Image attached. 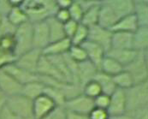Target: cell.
<instances>
[{"mask_svg": "<svg viewBox=\"0 0 148 119\" xmlns=\"http://www.w3.org/2000/svg\"><path fill=\"white\" fill-rule=\"evenodd\" d=\"M21 8L25 11L28 21L32 24L46 21L54 17L58 9L56 1L30 0L22 1Z\"/></svg>", "mask_w": 148, "mask_h": 119, "instance_id": "obj_1", "label": "cell"}, {"mask_svg": "<svg viewBox=\"0 0 148 119\" xmlns=\"http://www.w3.org/2000/svg\"><path fill=\"white\" fill-rule=\"evenodd\" d=\"M125 91L126 112L133 113L148 107V81L134 84Z\"/></svg>", "mask_w": 148, "mask_h": 119, "instance_id": "obj_2", "label": "cell"}, {"mask_svg": "<svg viewBox=\"0 0 148 119\" xmlns=\"http://www.w3.org/2000/svg\"><path fill=\"white\" fill-rule=\"evenodd\" d=\"M16 47L14 54L17 58L34 48L33 45V25L29 21L16 28L14 34Z\"/></svg>", "mask_w": 148, "mask_h": 119, "instance_id": "obj_3", "label": "cell"}, {"mask_svg": "<svg viewBox=\"0 0 148 119\" xmlns=\"http://www.w3.org/2000/svg\"><path fill=\"white\" fill-rule=\"evenodd\" d=\"M33 100L26 98L22 94L7 97V108L17 118L22 119H34Z\"/></svg>", "mask_w": 148, "mask_h": 119, "instance_id": "obj_4", "label": "cell"}, {"mask_svg": "<svg viewBox=\"0 0 148 119\" xmlns=\"http://www.w3.org/2000/svg\"><path fill=\"white\" fill-rule=\"evenodd\" d=\"M134 80V84L148 81V54L147 51L140 52L130 64L124 68Z\"/></svg>", "mask_w": 148, "mask_h": 119, "instance_id": "obj_5", "label": "cell"}, {"mask_svg": "<svg viewBox=\"0 0 148 119\" xmlns=\"http://www.w3.org/2000/svg\"><path fill=\"white\" fill-rule=\"evenodd\" d=\"M63 106L67 111L87 116L94 108V104L93 99L86 97L83 94H81L75 97L67 99Z\"/></svg>", "mask_w": 148, "mask_h": 119, "instance_id": "obj_6", "label": "cell"}, {"mask_svg": "<svg viewBox=\"0 0 148 119\" xmlns=\"http://www.w3.org/2000/svg\"><path fill=\"white\" fill-rule=\"evenodd\" d=\"M41 57L42 51L33 48L30 51L18 56L15 61V64L27 72L37 74L38 64Z\"/></svg>", "mask_w": 148, "mask_h": 119, "instance_id": "obj_7", "label": "cell"}, {"mask_svg": "<svg viewBox=\"0 0 148 119\" xmlns=\"http://www.w3.org/2000/svg\"><path fill=\"white\" fill-rule=\"evenodd\" d=\"M112 32L110 29L105 28L99 25H94L88 28L87 40L98 44L107 52L110 49Z\"/></svg>", "mask_w": 148, "mask_h": 119, "instance_id": "obj_8", "label": "cell"}, {"mask_svg": "<svg viewBox=\"0 0 148 119\" xmlns=\"http://www.w3.org/2000/svg\"><path fill=\"white\" fill-rule=\"evenodd\" d=\"M32 104L34 119L44 118L58 106L52 99L45 94L34 99Z\"/></svg>", "mask_w": 148, "mask_h": 119, "instance_id": "obj_9", "label": "cell"}, {"mask_svg": "<svg viewBox=\"0 0 148 119\" xmlns=\"http://www.w3.org/2000/svg\"><path fill=\"white\" fill-rule=\"evenodd\" d=\"M33 25V45L34 48L41 50L50 44V34L46 21L34 23Z\"/></svg>", "mask_w": 148, "mask_h": 119, "instance_id": "obj_10", "label": "cell"}, {"mask_svg": "<svg viewBox=\"0 0 148 119\" xmlns=\"http://www.w3.org/2000/svg\"><path fill=\"white\" fill-rule=\"evenodd\" d=\"M110 117L119 116L126 113V97L125 91L116 88L110 96V105L107 109Z\"/></svg>", "mask_w": 148, "mask_h": 119, "instance_id": "obj_11", "label": "cell"}, {"mask_svg": "<svg viewBox=\"0 0 148 119\" xmlns=\"http://www.w3.org/2000/svg\"><path fill=\"white\" fill-rule=\"evenodd\" d=\"M22 85L4 70L0 69V92L6 97L20 94Z\"/></svg>", "mask_w": 148, "mask_h": 119, "instance_id": "obj_12", "label": "cell"}, {"mask_svg": "<svg viewBox=\"0 0 148 119\" xmlns=\"http://www.w3.org/2000/svg\"><path fill=\"white\" fill-rule=\"evenodd\" d=\"M6 73H8L10 76H11L16 80H17L21 85H25L27 83L39 80V76L34 73L27 72L21 68L18 67L15 63H10L6 66H4L3 69Z\"/></svg>", "mask_w": 148, "mask_h": 119, "instance_id": "obj_13", "label": "cell"}, {"mask_svg": "<svg viewBox=\"0 0 148 119\" xmlns=\"http://www.w3.org/2000/svg\"><path fill=\"white\" fill-rule=\"evenodd\" d=\"M99 71V69L92 63L89 60H86L77 63L75 78L76 82L83 86L86 82L93 80L95 75Z\"/></svg>", "mask_w": 148, "mask_h": 119, "instance_id": "obj_14", "label": "cell"}, {"mask_svg": "<svg viewBox=\"0 0 148 119\" xmlns=\"http://www.w3.org/2000/svg\"><path fill=\"white\" fill-rule=\"evenodd\" d=\"M81 45L82 46V48L86 52L87 60H89L92 63H93L99 69L102 60L106 57V52L103 49V47L88 40H86Z\"/></svg>", "mask_w": 148, "mask_h": 119, "instance_id": "obj_15", "label": "cell"}, {"mask_svg": "<svg viewBox=\"0 0 148 119\" xmlns=\"http://www.w3.org/2000/svg\"><path fill=\"white\" fill-rule=\"evenodd\" d=\"M37 75L40 76L49 77L51 79L67 82L63 77V76L60 74V72L58 70V69L51 63V62L43 55L38 64Z\"/></svg>", "mask_w": 148, "mask_h": 119, "instance_id": "obj_16", "label": "cell"}, {"mask_svg": "<svg viewBox=\"0 0 148 119\" xmlns=\"http://www.w3.org/2000/svg\"><path fill=\"white\" fill-rule=\"evenodd\" d=\"M138 53L139 52L134 49H110L106 55L115 59L125 68L135 59Z\"/></svg>", "mask_w": 148, "mask_h": 119, "instance_id": "obj_17", "label": "cell"}, {"mask_svg": "<svg viewBox=\"0 0 148 119\" xmlns=\"http://www.w3.org/2000/svg\"><path fill=\"white\" fill-rule=\"evenodd\" d=\"M118 20L134 14V0H106Z\"/></svg>", "mask_w": 148, "mask_h": 119, "instance_id": "obj_18", "label": "cell"}, {"mask_svg": "<svg viewBox=\"0 0 148 119\" xmlns=\"http://www.w3.org/2000/svg\"><path fill=\"white\" fill-rule=\"evenodd\" d=\"M71 45H72L71 41L68 38L51 42L46 47H45L42 50V55L45 57L62 56L69 52Z\"/></svg>", "mask_w": 148, "mask_h": 119, "instance_id": "obj_19", "label": "cell"}, {"mask_svg": "<svg viewBox=\"0 0 148 119\" xmlns=\"http://www.w3.org/2000/svg\"><path fill=\"white\" fill-rule=\"evenodd\" d=\"M117 21H118L117 17H116L111 8L108 5L106 0L101 1L100 6H99L98 25L110 30L111 28L116 23Z\"/></svg>", "mask_w": 148, "mask_h": 119, "instance_id": "obj_20", "label": "cell"}, {"mask_svg": "<svg viewBox=\"0 0 148 119\" xmlns=\"http://www.w3.org/2000/svg\"><path fill=\"white\" fill-rule=\"evenodd\" d=\"M110 49H133V34L118 31L112 32Z\"/></svg>", "mask_w": 148, "mask_h": 119, "instance_id": "obj_21", "label": "cell"}, {"mask_svg": "<svg viewBox=\"0 0 148 119\" xmlns=\"http://www.w3.org/2000/svg\"><path fill=\"white\" fill-rule=\"evenodd\" d=\"M138 28H139V24L134 14H131L117 21L110 30L112 32L118 31V32H126V33L134 34Z\"/></svg>", "mask_w": 148, "mask_h": 119, "instance_id": "obj_22", "label": "cell"}, {"mask_svg": "<svg viewBox=\"0 0 148 119\" xmlns=\"http://www.w3.org/2000/svg\"><path fill=\"white\" fill-rule=\"evenodd\" d=\"M133 49L145 52L148 49V27H139L133 34Z\"/></svg>", "mask_w": 148, "mask_h": 119, "instance_id": "obj_23", "label": "cell"}, {"mask_svg": "<svg viewBox=\"0 0 148 119\" xmlns=\"http://www.w3.org/2000/svg\"><path fill=\"white\" fill-rule=\"evenodd\" d=\"M45 87V85L43 82H41L40 80L32 81V82L27 83L25 85H22L21 94H22L23 96H25L27 99L34 100L37 97H39L40 95L44 94Z\"/></svg>", "mask_w": 148, "mask_h": 119, "instance_id": "obj_24", "label": "cell"}, {"mask_svg": "<svg viewBox=\"0 0 148 119\" xmlns=\"http://www.w3.org/2000/svg\"><path fill=\"white\" fill-rule=\"evenodd\" d=\"M134 15L135 16L139 27H148V1H134Z\"/></svg>", "mask_w": 148, "mask_h": 119, "instance_id": "obj_25", "label": "cell"}, {"mask_svg": "<svg viewBox=\"0 0 148 119\" xmlns=\"http://www.w3.org/2000/svg\"><path fill=\"white\" fill-rule=\"evenodd\" d=\"M47 25L49 28V34H50V43L61 40L66 38L64 31V25L63 23L59 22L54 17H49L47 20Z\"/></svg>", "mask_w": 148, "mask_h": 119, "instance_id": "obj_26", "label": "cell"}, {"mask_svg": "<svg viewBox=\"0 0 148 119\" xmlns=\"http://www.w3.org/2000/svg\"><path fill=\"white\" fill-rule=\"evenodd\" d=\"M93 80H96L99 84L101 90H102V94H106V95L110 96L117 88L112 80V76H108L99 70L95 75Z\"/></svg>", "mask_w": 148, "mask_h": 119, "instance_id": "obj_27", "label": "cell"}, {"mask_svg": "<svg viewBox=\"0 0 148 119\" xmlns=\"http://www.w3.org/2000/svg\"><path fill=\"white\" fill-rule=\"evenodd\" d=\"M124 69V68L115 59L111 58L110 57L106 56L104 58V59L102 60L99 70L105 73L108 76H114L116 74L122 72Z\"/></svg>", "mask_w": 148, "mask_h": 119, "instance_id": "obj_28", "label": "cell"}, {"mask_svg": "<svg viewBox=\"0 0 148 119\" xmlns=\"http://www.w3.org/2000/svg\"><path fill=\"white\" fill-rule=\"evenodd\" d=\"M5 18L16 28L28 21L25 11L21 7H12V9L10 10V11Z\"/></svg>", "mask_w": 148, "mask_h": 119, "instance_id": "obj_29", "label": "cell"}, {"mask_svg": "<svg viewBox=\"0 0 148 119\" xmlns=\"http://www.w3.org/2000/svg\"><path fill=\"white\" fill-rule=\"evenodd\" d=\"M100 3H101V1H100ZM100 3L99 4H96V5L92 6V8H90V9H88L86 11H84L82 19L80 23L83 24L84 26L87 27V28L97 25L98 21H99Z\"/></svg>", "mask_w": 148, "mask_h": 119, "instance_id": "obj_30", "label": "cell"}, {"mask_svg": "<svg viewBox=\"0 0 148 119\" xmlns=\"http://www.w3.org/2000/svg\"><path fill=\"white\" fill-rule=\"evenodd\" d=\"M112 80L117 88H121L123 90H126L134 85V80L131 75L125 69L112 76Z\"/></svg>", "mask_w": 148, "mask_h": 119, "instance_id": "obj_31", "label": "cell"}, {"mask_svg": "<svg viewBox=\"0 0 148 119\" xmlns=\"http://www.w3.org/2000/svg\"><path fill=\"white\" fill-rule=\"evenodd\" d=\"M44 94H46L47 96H49L56 103V105L58 106H63L64 102L66 101V98L64 96V93L60 89H58L55 87L45 86Z\"/></svg>", "mask_w": 148, "mask_h": 119, "instance_id": "obj_32", "label": "cell"}, {"mask_svg": "<svg viewBox=\"0 0 148 119\" xmlns=\"http://www.w3.org/2000/svg\"><path fill=\"white\" fill-rule=\"evenodd\" d=\"M82 94L86 97L93 99L102 94V90L99 84L96 80H92L82 86Z\"/></svg>", "mask_w": 148, "mask_h": 119, "instance_id": "obj_33", "label": "cell"}, {"mask_svg": "<svg viewBox=\"0 0 148 119\" xmlns=\"http://www.w3.org/2000/svg\"><path fill=\"white\" fill-rule=\"evenodd\" d=\"M87 37H88V28L82 23H79L74 35L69 40L73 45H81L86 40H87Z\"/></svg>", "mask_w": 148, "mask_h": 119, "instance_id": "obj_34", "label": "cell"}, {"mask_svg": "<svg viewBox=\"0 0 148 119\" xmlns=\"http://www.w3.org/2000/svg\"><path fill=\"white\" fill-rule=\"evenodd\" d=\"M67 53L72 59L77 63L87 60L86 52L82 45H72Z\"/></svg>", "mask_w": 148, "mask_h": 119, "instance_id": "obj_35", "label": "cell"}, {"mask_svg": "<svg viewBox=\"0 0 148 119\" xmlns=\"http://www.w3.org/2000/svg\"><path fill=\"white\" fill-rule=\"evenodd\" d=\"M15 47H16V42L14 39V35L0 36V51L5 52H10L14 54Z\"/></svg>", "mask_w": 148, "mask_h": 119, "instance_id": "obj_36", "label": "cell"}, {"mask_svg": "<svg viewBox=\"0 0 148 119\" xmlns=\"http://www.w3.org/2000/svg\"><path fill=\"white\" fill-rule=\"evenodd\" d=\"M68 10L69 12L71 20L75 21L78 23L81 22L82 17H83V14H84V10L82 8V6L80 5L78 0L72 1V3L69 6V8L68 9Z\"/></svg>", "mask_w": 148, "mask_h": 119, "instance_id": "obj_37", "label": "cell"}, {"mask_svg": "<svg viewBox=\"0 0 148 119\" xmlns=\"http://www.w3.org/2000/svg\"><path fill=\"white\" fill-rule=\"evenodd\" d=\"M16 27L13 26L5 17L0 24V36L2 35H14Z\"/></svg>", "mask_w": 148, "mask_h": 119, "instance_id": "obj_38", "label": "cell"}, {"mask_svg": "<svg viewBox=\"0 0 148 119\" xmlns=\"http://www.w3.org/2000/svg\"><path fill=\"white\" fill-rule=\"evenodd\" d=\"M88 119H110L107 110L94 107L87 115Z\"/></svg>", "mask_w": 148, "mask_h": 119, "instance_id": "obj_39", "label": "cell"}, {"mask_svg": "<svg viewBox=\"0 0 148 119\" xmlns=\"http://www.w3.org/2000/svg\"><path fill=\"white\" fill-rule=\"evenodd\" d=\"M93 104H94V107L107 110L110 105V96L101 94L99 96H97L95 99H93Z\"/></svg>", "mask_w": 148, "mask_h": 119, "instance_id": "obj_40", "label": "cell"}, {"mask_svg": "<svg viewBox=\"0 0 148 119\" xmlns=\"http://www.w3.org/2000/svg\"><path fill=\"white\" fill-rule=\"evenodd\" d=\"M63 25H64V31L66 38L70 39L74 35V34H75V32L78 25H79V23L70 19V20L68 21L67 22H65Z\"/></svg>", "mask_w": 148, "mask_h": 119, "instance_id": "obj_41", "label": "cell"}, {"mask_svg": "<svg viewBox=\"0 0 148 119\" xmlns=\"http://www.w3.org/2000/svg\"><path fill=\"white\" fill-rule=\"evenodd\" d=\"M16 59V57L15 56V54L0 51V69L10 63H15Z\"/></svg>", "mask_w": 148, "mask_h": 119, "instance_id": "obj_42", "label": "cell"}, {"mask_svg": "<svg viewBox=\"0 0 148 119\" xmlns=\"http://www.w3.org/2000/svg\"><path fill=\"white\" fill-rule=\"evenodd\" d=\"M67 111L64 106H57L51 113L42 119H66Z\"/></svg>", "mask_w": 148, "mask_h": 119, "instance_id": "obj_43", "label": "cell"}, {"mask_svg": "<svg viewBox=\"0 0 148 119\" xmlns=\"http://www.w3.org/2000/svg\"><path fill=\"white\" fill-rule=\"evenodd\" d=\"M54 17L59 22L64 24L65 22H67L68 21H69L70 18V15L68 10H63V9H58L54 16Z\"/></svg>", "mask_w": 148, "mask_h": 119, "instance_id": "obj_44", "label": "cell"}, {"mask_svg": "<svg viewBox=\"0 0 148 119\" xmlns=\"http://www.w3.org/2000/svg\"><path fill=\"white\" fill-rule=\"evenodd\" d=\"M11 9L12 5L10 4V1L0 0V15L3 17H6Z\"/></svg>", "mask_w": 148, "mask_h": 119, "instance_id": "obj_45", "label": "cell"}, {"mask_svg": "<svg viewBox=\"0 0 148 119\" xmlns=\"http://www.w3.org/2000/svg\"><path fill=\"white\" fill-rule=\"evenodd\" d=\"M78 2L84 11L100 3L99 0H78Z\"/></svg>", "mask_w": 148, "mask_h": 119, "instance_id": "obj_46", "label": "cell"}, {"mask_svg": "<svg viewBox=\"0 0 148 119\" xmlns=\"http://www.w3.org/2000/svg\"><path fill=\"white\" fill-rule=\"evenodd\" d=\"M128 114H130L134 119H148V107Z\"/></svg>", "mask_w": 148, "mask_h": 119, "instance_id": "obj_47", "label": "cell"}, {"mask_svg": "<svg viewBox=\"0 0 148 119\" xmlns=\"http://www.w3.org/2000/svg\"><path fill=\"white\" fill-rule=\"evenodd\" d=\"M0 119H22L20 118H17L16 116H15L6 106L3 107L2 112H1V115H0Z\"/></svg>", "mask_w": 148, "mask_h": 119, "instance_id": "obj_48", "label": "cell"}, {"mask_svg": "<svg viewBox=\"0 0 148 119\" xmlns=\"http://www.w3.org/2000/svg\"><path fill=\"white\" fill-rule=\"evenodd\" d=\"M72 3V0H57L56 4L58 6V9H63L68 10L69 6Z\"/></svg>", "mask_w": 148, "mask_h": 119, "instance_id": "obj_49", "label": "cell"}, {"mask_svg": "<svg viewBox=\"0 0 148 119\" xmlns=\"http://www.w3.org/2000/svg\"><path fill=\"white\" fill-rule=\"evenodd\" d=\"M66 119H88V117L87 116H85V115H81V114H77V113H74V112L67 111Z\"/></svg>", "mask_w": 148, "mask_h": 119, "instance_id": "obj_50", "label": "cell"}, {"mask_svg": "<svg viewBox=\"0 0 148 119\" xmlns=\"http://www.w3.org/2000/svg\"><path fill=\"white\" fill-rule=\"evenodd\" d=\"M6 100H7V97L0 92V115H1V112L3 109V107L5 106L6 105Z\"/></svg>", "mask_w": 148, "mask_h": 119, "instance_id": "obj_51", "label": "cell"}, {"mask_svg": "<svg viewBox=\"0 0 148 119\" xmlns=\"http://www.w3.org/2000/svg\"><path fill=\"white\" fill-rule=\"evenodd\" d=\"M110 119H134V118L128 114V113H124V114H122V115H119V116H115V117H110Z\"/></svg>", "mask_w": 148, "mask_h": 119, "instance_id": "obj_52", "label": "cell"}, {"mask_svg": "<svg viewBox=\"0 0 148 119\" xmlns=\"http://www.w3.org/2000/svg\"><path fill=\"white\" fill-rule=\"evenodd\" d=\"M3 17L0 15V24H1V22H2V21H3Z\"/></svg>", "mask_w": 148, "mask_h": 119, "instance_id": "obj_53", "label": "cell"}]
</instances>
